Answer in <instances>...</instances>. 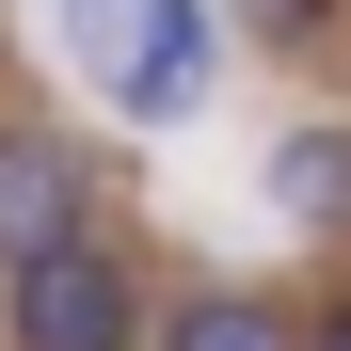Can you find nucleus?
Here are the masks:
<instances>
[{
	"instance_id": "f257e3e1",
	"label": "nucleus",
	"mask_w": 351,
	"mask_h": 351,
	"mask_svg": "<svg viewBox=\"0 0 351 351\" xmlns=\"http://www.w3.org/2000/svg\"><path fill=\"white\" fill-rule=\"evenodd\" d=\"M96 80L128 128H192L208 112V0H96Z\"/></svg>"
},
{
	"instance_id": "f03ea898",
	"label": "nucleus",
	"mask_w": 351,
	"mask_h": 351,
	"mask_svg": "<svg viewBox=\"0 0 351 351\" xmlns=\"http://www.w3.org/2000/svg\"><path fill=\"white\" fill-rule=\"evenodd\" d=\"M128 319H144V287H128L112 240H64V256L0 271V335L16 351H128Z\"/></svg>"
},
{
	"instance_id": "7ed1b4c3",
	"label": "nucleus",
	"mask_w": 351,
	"mask_h": 351,
	"mask_svg": "<svg viewBox=\"0 0 351 351\" xmlns=\"http://www.w3.org/2000/svg\"><path fill=\"white\" fill-rule=\"evenodd\" d=\"M80 192H96V176L48 144V128H0V271L64 256V240H80Z\"/></svg>"
},
{
	"instance_id": "20e7f679",
	"label": "nucleus",
	"mask_w": 351,
	"mask_h": 351,
	"mask_svg": "<svg viewBox=\"0 0 351 351\" xmlns=\"http://www.w3.org/2000/svg\"><path fill=\"white\" fill-rule=\"evenodd\" d=\"M160 351H304V335H287L256 287H192V304L160 319Z\"/></svg>"
},
{
	"instance_id": "39448f33",
	"label": "nucleus",
	"mask_w": 351,
	"mask_h": 351,
	"mask_svg": "<svg viewBox=\"0 0 351 351\" xmlns=\"http://www.w3.org/2000/svg\"><path fill=\"white\" fill-rule=\"evenodd\" d=\"M271 176H287V223H351V128H304Z\"/></svg>"
},
{
	"instance_id": "423d86ee",
	"label": "nucleus",
	"mask_w": 351,
	"mask_h": 351,
	"mask_svg": "<svg viewBox=\"0 0 351 351\" xmlns=\"http://www.w3.org/2000/svg\"><path fill=\"white\" fill-rule=\"evenodd\" d=\"M304 351H351V304H335V319H319V335H304Z\"/></svg>"
}]
</instances>
